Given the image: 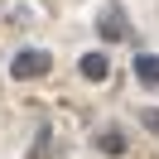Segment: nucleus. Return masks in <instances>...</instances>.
Wrapping results in <instances>:
<instances>
[{"label":"nucleus","instance_id":"nucleus-5","mask_svg":"<svg viewBox=\"0 0 159 159\" xmlns=\"http://www.w3.org/2000/svg\"><path fill=\"white\" fill-rule=\"evenodd\" d=\"M135 77L145 87H159V53H140L135 58Z\"/></svg>","mask_w":159,"mask_h":159},{"label":"nucleus","instance_id":"nucleus-4","mask_svg":"<svg viewBox=\"0 0 159 159\" xmlns=\"http://www.w3.org/2000/svg\"><path fill=\"white\" fill-rule=\"evenodd\" d=\"M97 149H101L106 159H120V154H125V135H120L116 125H111V130H101V135H97Z\"/></svg>","mask_w":159,"mask_h":159},{"label":"nucleus","instance_id":"nucleus-3","mask_svg":"<svg viewBox=\"0 0 159 159\" xmlns=\"http://www.w3.org/2000/svg\"><path fill=\"white\" fill-rule=\"evenodd\" d=\"M77 72L87 82H106L111 77V58H106V53H82V58H77Z\"/></svg>","mask_w":159,"mask_h":159},{"label":"nucleus","instance_id":"nucleus-7","mask_svg":"<svg viewBox=\"0 0 159 159\" xmlns=\"http://www.w3.org/2000/svg\"><path fill=\"white\" fill-rule=\"evenodd\" d=\"M140 125H145L149 135H159V106H140Z\"/></svg>","mask_w":159,"mask_h":159},{"label":"nucleus","instance_id":"nucleus-1","mask_svg":"<svg viewBox=\"0 0 159 159\" xmlns=\"http://www.w3.org/2000/svg\"><path fill=\"white\" fill-rule=\"evenodd\" d=\"M48 68H53V58H48L43 48H20V53L10 58V77H15V82H34V77H43Z\"/></svg>","mask_w":159,"mask_h":159},{"label":"nucleus","instance_id":"nucleus-6","mask_svg":"<svg viewBox=\"0 0 159 159\" xmlns=\"http://www.w3.org/2000/svg\"><path fill=\"white\" fill-rule=\"evenodd\" d=\"M48 145H53V130H39V140H34L29 159H53V154H48Z\"/></svg>","mask_w":159,"mask_h":159},{"label":"nucleus","instance_id":"nucleus-2","mask_svg":"<svg viewBox=\"0 0 159 159\" xmlns=\"http://www.w3.org/2000/svg\"><path fill=\"white\" fill-rule=\"evenodd\" d=\"M97 34H101V39H111V43L130 39V20H125V10H120V5H101V10H97Z\"/></svg>","mask_w":159,"mask_h":159}]
</instances>
